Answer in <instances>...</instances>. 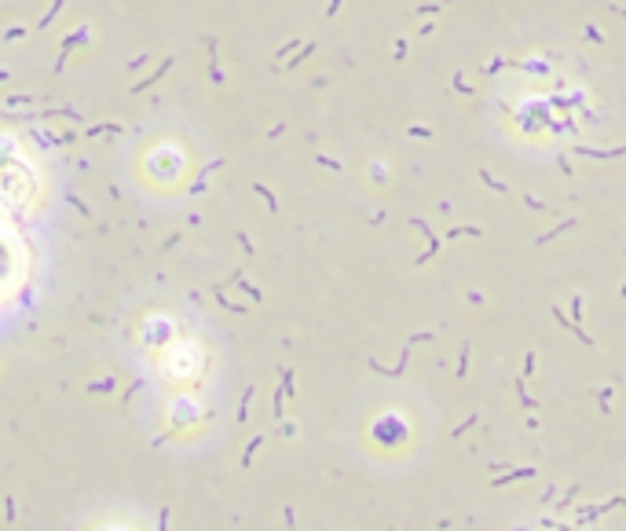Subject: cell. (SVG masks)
I'll return each instance as SVG.
<instances>
[{
	"label": "cell",
	"mask_w": 626,
	"mask_h": 531,
	"mask_svg": "<svg viewBox=\"0 0 626 531\" xmlns=\"http://www.w3.org/2000/svg\"><path fill=\"white\" fill-rule=\"evenodd\" d=\"M480 180H483V183H487V187H491V191H506V183H498V180H494V176L487 173V169H480Z\"/></svg>",
	"instance_id": "7a4b0ae2"
},
{
	"label": "cell",
	"mask_w": 626,
	"mask_h": 531,
	"mask_svg": "<svg viewBox=\"0 0 626 531\" xmlns=\"http://www.w3.org/2000/svg\"><path fill=\"white\" fill-rule=\"evenodd\" d=\"M586 37H590V40H597V44H601V29H597V26H586Z\"/></svg>",
	"instance_id": "3957f363"
},
{
	"label": "cell",
	"mask_w": 626,
	"mask_h": 531,
	"mask_svg": "<svg viewBox=\"0 0 626 531\" xmlns=\"http://www.w3.org/2000/svg\"><path fill=\"white\" fill-rule=\"evenodd\" d=\"M578 154H582V158H619V154H626V147H612V150H590V147H578Z\"/></svg>",
	"instance_id": "6da1fadb"
}]
</instances>
